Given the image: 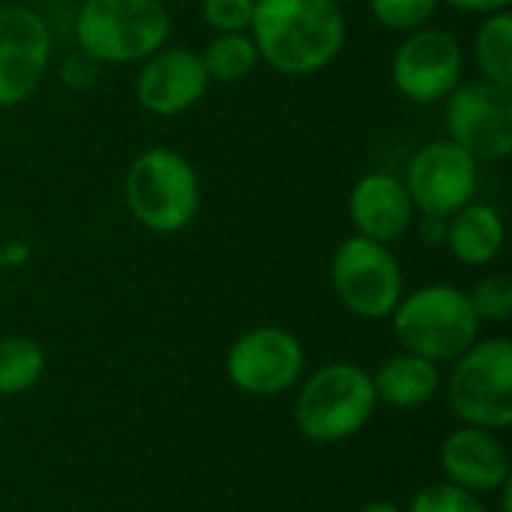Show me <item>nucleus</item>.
Returning <instances> with one entry per match:
<instances>
[{
	"label": "nucleus",
	"instance_id": "obj_19",
	"mask_svg": "<svg viewBox=\"0 0 512 512\" xmlns=\"http://www.w3.org/2000/svg\"><path fill=\"white\" fill-rule=\"evenodd\" d=\"M210 81L237 84L261 66V54L249 33H216L201 51Z\"/></svg>",
	"mask_w": 512,
	"mask_h": 512
},
{
	"label": "nucleus",
	"instance_id": "obj_6",
	"mask_svg": "<svg viewBox=\"0 0 512 512\" xmlns=\"http://www.w3.org/2000/svg\"><path fill=\"white\" fill-rule=\"evenodd\" d=\"M447 399L465 426L504 432L512 426V342L504 336L477 339L453 360Z\"/></svg>",
	"mask_w": 512,
	"mask_h": 512
},
{
	"label": "nucleus",
	"instance_id": "obj_20",
	"mask_svg": "<svg viewBox=\"0 0 512 512\" xmlns=\"http://www.w3.org/2000/svg\"><path fill=\"white\" fill-rule=\"evenodd\" d=\"M45 372V351L30 336L0 339V396H21L39 384Z\"/></svg>",
	"mask_w": 512,
	"mask_h": 512
},
{
	"label": "nucleus",
	"instance_id": "obj_18",
	"mask_svg": "<svg viewBox=\"0 0 512 512\" xmlns=\"http://www.w3.org/2000/svg\"><path fill=\"white\" fill-rule=\"evenodd\" d=\"M474 60L480 78L512 87V12L483 15L474 36Z\"/></svg>",
	"mask_w": 512,
	"mask_h": 512
},
{
	"label": "nucleus",
	"instance_id": "obj_26",
	"mask_svg": "<svg viewBox=\"0 0 512 512\" xmlns=\"http://www.w3.org/2000/svg\"><path fill=\"white\" fill-rule=\"evenodd\" d=\"M417 234L426 246H444L447 240V219L444 216H420Z\"/></svg>",
	"mask_w": 512,
	"mask_h": 512
},
{
	"label": "nucleus",
	"instance_id": "obj_24",
	"mask_svg": "<svg viewBox=\"0 0 512 512\" xmlns=\"http://www.w3.org/2000/svg\"><path fill=\"white\" fill-rule=\"evenodd\" d=\"M201 15L213 33H249L255 0H198Z\"/></svg>",
	"mask_w": 512,
	"mask_h": 512
},
{
	"label": "nucleus",
	"instance_id": "obj_29",
	"mask_svg": "<svg viewBox=\"0 0 512 512\" xmlns=\"http://www.w3.org/2000/svg\"><path fill=\"white\" fill-rule=\"evenodd\" d=\"M360 512H405V510H402V507H396V504H390V501H375V504L363 507Z\"/></svg>",
	"mask_w": 512,
	"mask_h": 512
},
{
	"label": "nucleus",
	"instance_id": "obj_28",
	"mask_svg": "<svg viewBox=\"0 0 512 512\" xmlns=\"http://www.w3.org/2000/svg\"><path fill=\"white\" fill-rule=\"evenodd\" d=\"M27 255H30V249H27V243H21V240H12L9 246L0 249L3 267H6V264H9V267H21V264L27 261Z\"/></svg>",
	"mask_w": 512,
	"mask_h": 512
},
{
	"label": "nucleus",
	"instance_id": "obj_7",
	"mask_svg": "<svg viewBox=\"0 0 512 512\" xmlns=\"http://www.w3.org/2000/svg\"><path fill=\"white\" fill-rule=\"evenodd\" d=\"M330 282L339 303L366 321L390 318L405 294V273L393 249L360 234H351L336 246Z\"/></svg>",
	"mask_w": 512,
	"mask_h": 512
},
{
	"label": "nucleus",
	"instance_id": "obj_2",
	"mask_svg": "<svg viewBox=\"0 0 512 512\" xmlns=\"http://www.w3.org/2000/svg\"><path fill=\"white\" fill-rule=\"evenodd\" d=\"M123 198L141 228L150 234H177L189 228L201 210V177L183 153L150 147L132 159Z\"/></svg>",
	"mask_w": 512,
	"mask_h": 512
},
{
	"label": "nucleus",
	"instance_id": "obj_31",
	"mask_svg": "<svg viewBox=\"0 0 512 512\" xmlns=\"http://www.w3.org/2000/svg\"><path fill=\"white\" fill-rule=\"evenodd\" d=\"M0 270H3V261H0Z\"/></svg>",
	"mask_w": 512,
	"mask_h": 512
},
{
	"label": "nucleus",
	"instance_id": "obj_14",
	"mask_svg": "<svg viewBox=\"0 0 512 512\" xmlns=\"http://www.w3.org/2000/svg\"><path fill=\"white\" fill-rule=\"evenodd\" d=\"M438 459L447 483L465 492L486 495L501 492L510 483V456L498 432L462 423L456 432L444 438Z\"/></svg>",
	"mask_w": 512,
	"mask_h": 512
},
{
	"label": "nucleus",
	"instance_id": "obj_3",
	"mask_svg": "<svg viewBox=\"0 0 512 512\" xmlns=\"http://www.w3.org/2000/svg\"><path fill=\"white\" fill-rule=\"evenodd\" d=\"M390 321L402 351L426 357L438 366L462 357L480 339L483 327L468 291L441 282L402 294Z\"/></svg>",
	"mask_w": 512,
	"mask_h": 512
},
{
	"label": "nucleus",
	"instance_id": "obj_17",
	"mask_svg": "<svg viewBox=\"0 0 512 512\" xmlns=\"http://www.w3.org/2000/svg\"><path fill=\"white\" fill-rule=\"evenodd\" d=\"M504 219L492 204H465L453 216H447V240L444 246L453 252L459 264L486 267L504 249Z\"/></svg>",
	"mask_w": 512,
	"mask_h": 512
},
{
	"label": "nucleus",
	"instance_id": "obj_12",
	"mask_svg": "<svg viewBox=\"0 0 512 512\" xmlns=\"http://www.w3.org/2000/svg\"><path fill=\"white\" fill-rule=\"evenodd\" d=\"M306 366L300 339L285 327H252L234 339L225 357L231 384L249 396H279L291 390Z\"/></svg>",
	"mask_w": 512,
	"mask_h": 512
},
{
	"label": "nucleus",
	"instance_id": "obj_11",
	"mask_svg": "<svg viewBox=\"0 0 512 512\" xmlns=\"http://www.w3.org/2000/svg\"><path fill=\"white\" fill-rule=\"evenodd\" d=\"M48 21L24 3H0V108L24 105L48 75Z\"/></svg>",
	"mask_w": 512,
	"mask_h": 512
},
{
	"label": "nucleus",
	"instance_id": "obj_1",
	"mask_svg": "<svg viewBox=\"0 0 512 512\" xmlns=\"http://www.w3.org/2000/svg\"><path fill=\"white\" fill-rule=\"evenodd\" d=\"M345 33L336 0H255L249 27L261 63L288 78L324 72L342 54Z\"/></svg>",
	"mask_w": 512,
	"mask_h": 512
},
{
	"label": "nucleus",
	"instance_id": "obj_13",
	"mask_svg": "<svg viewBox=\"0 0 512 512\" xmlns=\"http://www.w3.org/2000/svg\"><path fill=\"white\" fill-rule=\"evenodd\" d=\"M210 87L201 51L189 45H162L135 75V99L153 117H177L195 108Z\"/></svg>",
	"mask_w": 512,
	"mask_h": 512
},
{
	"label": "nucleus",
	"instance_id": "obj_22",
	"mask_svg": "<svg viewBox=\"0 0 512 512\" xmlns=\"http://www.w3.org/2000/svg\"><path fill=\"white\" fill-rule=\"evenodd\" d=\"M471 306L480 318V324H504L512 315V282L504 273H492L468 291Z\"/></svg>",
	"mask_w": 512,
	"mask_h": 512
},
{
	"label": "nucleus",
	"instance_id": "obj_25",
	"mask_svg": "<svg viewBox=\"0 0 512 512\" xmlns=\"http://www.w3.org/2000/svg\"><path fill=\"white\" fill-rule=\"evenodd\" d=\"M99 75H102V63L93 60V57H90L87 51H81V48H75L72 54H66L63 63H60V81H63V87H69L72 93L90 90V87L99 81Z\"/></svg>",
	"mask_w": 512,
	"mask_h": 512
},
{
	"label": "nucleus",
	"instance_id": "obj_30",
	"mask_svg": "<svg viewBox=\"0 0 512 512\" xmlns=\"http://www.w3.org/2000/svg\"><path fill=\"white\" fill-rule=\"evenodd\" d=\"M180 3H198V0H180Z\"/></svg>",
	"mask_w": 512,
	"mask_h": 512
},
{
	"label": "nucleus",
	"instance_id": "obj_16",
	"mask_svg": "<svg viewBox=\"0 0 512 512\" xmlns=\"http://www.w3.org/2000/svg\"><path fill=\"white\" fill-rule=\"evenodd\" d=\"M441 384H444L441 366L411 351H399L387 357L372 375L378 402L399 408V411H414V408L429 405L438 396Z\"/></svg>",
	"mask_w": 512,
	"mask_h": 512
},
{
	"label": "nucleus",
	"instance_id": "obj_4",
	"mask_svg": "<svg viewBox=\"0 0 512 512\" xmlns=\"http://www.w3.org/2000/svg\"><path fill=\"white\" fill-rule=\"evenodd\" d=\"M171 36L162 0H81L75 15L78 48L102 66L141 63Z\"/></svg>",
	"mask_w": 512,
	"mask_h": 512
},
{
	"label": "nucleus",
	"instance_id": "obj_5",
	"mask_svg": "<svg viewBox=\"0 0 512 512\" xmlns=\"http://www.w3.org/2000/svg\"><path fill=\"white\" fill-rule=\"evenodd\" d=\"M372 375L354 363H327L312 372L294 402V423L312 444H342L375 414Z\"/></svg>",
	"mask_w": 512,
	"mask_h": 512
},
{
	"label": "nucleus",
	"instance_id": "obj_23",
	"mask_svg": "<svg viewBox=\"0 0 512 512\" xmlns=\"http://www.w3.org/2000/svg\"><path fill=\"white\" fill-rule=\"evenodd\" d=\"M405 512H489L483 507V501H480V495H474V492H465V489H459V486H453V483H432V486H426V489H420L414 498H411V504H408V510Z\"/></svg>",
	"mask_w": 512,
	"mask_h": 512
},
{
	"label": "nucleus",
	"instance_id": "obj_27",
	"mask_svg": "<svg viewBox=\"0 0 512 512\" xmlns=\"http://www.w3.org/2000/svg\"><path fill=\"white\" fill-rule=\"evenodd\" d=\"M459 12H471V15H492V12H504L510 9L512 0H441Z\"/></svg>",
	"mask_w": 512,
	"mask_h": 512
},
{
	"label": "nucleus",
	"instance_id": "obj_21",
	"mask_svg": "<svg viewBox=\"0 0 512 512\" xmlns=\"http://www.w3.org/2000/svg\"><path fill=\"white\" fill-rule=\"evenodd\" d=\"M372 18L393 33H414L429 27L441 9V0H369Z\"/></svg>",
	"mask_w": 512,
	"mask_h": 512
},
{
	"label": "nucleus",
	"instance_id": "obj_15",
	"mask_svg": "<svg viewBox=\"0 0 512 512\" xmlns=\"http://www.w3.org/2000/svg\"><path fill=\"white\" fill-rule=\"evenodd\" d=\"M348 216L360 237L387 246L405 237L417 222V210L405 189V180L390 171H372L354 183L348 195Z\"/></svg>",
	"mask_w": 512,
	"mask_h": 512
},
{
	"label": "nucleus",
	"instance_id": "obj_10",
	"mask_svg": "<svg viewBox=\"0 0 512 512\" xmlns=\"http://www.w3.org/2000/svg\"><path fill=\"white\" fill-rule=\"evenodd\" d=\"M405 189L420 216H453L474 201L480 186V162L450 138L423 144L408 168Z\"/></svg>",
	"mask_w": 512,
	"mask_h": 512
},
{
	"label": "nucleus",
	"instance_id": "obj_8",
	"mask_svg": "<svg viewBox=\"0 0 512 512\" xmlns=\"http://www.w3.org/2000/svg\"><path fill=\"white\" fill-rule=\"evenodd\" d=\"M447 138L477 162H501L512 153V87L486 78L462 81L444 99Z\"/></svg>",
	"mask_w": 512,
	"mask_h": 512
},
{
	"label": "nucleus",
	"instance_id": "obj_9",
	"mask_svg": "<svg viewBox=\"0 0 512 512\" xmlns=\"http://www.w3.org/2000/svg\"><path fill=\"white\" fill-rule=\"evenodd\" d=\"M465 75V51L462 42L441 27H420L405 33L390 60L393 87L417 105L444 102Z\"/></svg>",
	"mask_w": 512,
	"mask_h": 512
}]
</instances>
